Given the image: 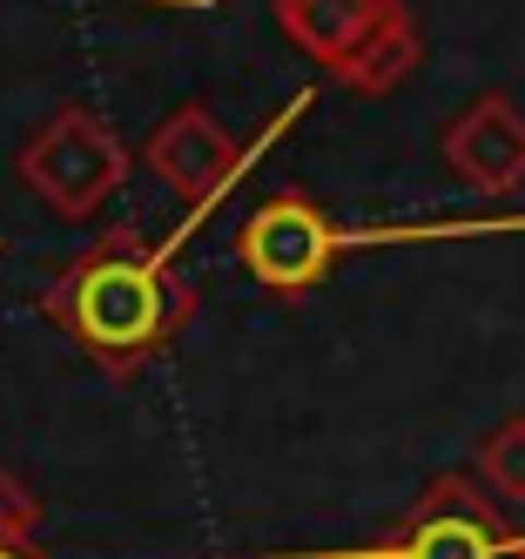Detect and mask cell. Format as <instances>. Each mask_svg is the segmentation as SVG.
I'll list each match as a JSON object with an SVG mask.
<instances>
[{
    "label": "cell",
    "instance_id": "1",
    "mask_svg": "<svg viewBox=\"0 0 525 559\" xmlns=\"http://www.w3.org/2000/svg\"><path fill=\"white\" fill-rule=\"evenodd\" d=\"M195 229H176L162 243H135V236H108L102 250H88L74 270L55 276L48 290V317L88 350L108 371H135L148 350H162L182 317H189V290L169 284V263Z\"/></svg>",
    "mask_w": 525,
    "mask_h": 559
},
{
    "label": "cell",
    "instance_id": "2",
    "mask_svg": "<svg viewBox=\"0 0 525 559\" xmlns=\"http://www.w3.org/2000/svg\"><path fill=\"white\" fill-rule=\"evenodd\" d=\"M276 27L357 95H391L425 55L404 0H276Z\"/></svg>",
    "mask_w": 525,
    "mask_h": 559
},
{
    "label": "cell",
    "instance_id": "3",
    "mask_svg": "<svg viewBox=\"0 0 525 559\" xmlns=\"http://www.w3.org/2000/svg\"><path fill=\"white\" fill-rule=\"evenodd\" d=\"M297 115H310V88L283 102V108L270 115V122H263V135H256V142H236V135L216 122V115L202 108V102H182V108L169 115V122H162V129L148 135L142 163H148V176H155L162 189H169L189 216H210V210L223 203V195L236 189V176L250 169V163H256V155H263L276 135H290Z\"/></svg>",
    "mask_w": 525,
    "mask_h": 559
},
{
    "label": "cell",
    "instance_id": "4",
    "mask_svg": "<svg viewBox=\"0 0 525 559\" xmlns=\"http://www.w3.org/2000/svg\"><path fill=\"white\" fill-rule=\"evenodd\" d=\"M14 169L55 216L88 223L121 189V176H129V148H121L115 129L95 122L88 108H61V115H48V122L27 135V148L14 155Z\"/></svg>",
    "mask_w": 525,
    "mask_h": 559
},
{
    "label": "cell",
    "instance_id": "5",
    "mask_svg": "<svg viewBox=\"0 0 525 559\" xmlns=\"http://www.w3.org/2000/svg\"><path fill=\"white\" fill-rule=\"evenodd\" d=\"M323 559H525V533L499 519V499H485L472 478L444 472L418 492L404 526L384 546L363 552H323Z\"/></svg>",
    "mask_w": 525,
    "mask_h": 559
},
{
    "label": "cell",
    "instance_id": "6",
    "mask_svg": "<svg viewBox=\"0 0 525 559\" xmlns=\"http://www.w3.org/2000/svg\"><path fill=\"white\" fill-rule=\"evenodd\" d=\"M236 257H242V270H250L263 290L303 297L337 263V223L323 216L310 195L283 189V195H270V203L250 210V223H242V236H236Z\"/></svg>",
    "mask_w": 525,
    "mask_h": 559
},
{
    "label": "cell",
    "instance_id": "7",
    "mask_svg": "<svg viewBox=\"0 0 525 559\" xmlns=\"http://www.w3.org/2000/svg\"><path fill=\"white\" fill-rule=\"evenodd\" d=\"M444 163L478 195H512L525 182V115L505 95H478L452 129H444Z\"/></svg>",
    "mask_w": 525,
    "mask_h": 559
},
{
    "label": "cell",
    "instance_id": "8",
    "mask_svg": "<svg viewBox=\"0 0 525 559\" xmlns=\"http://www.w3.org/2000/svg\"><path fill=\"white\" fill-rule=\"evenodd\" d=\"M478 486L499 492L505 506L525 499V418H505V425L478 445Z\"/></svg>",
    "mask_w": 525,
    "mask_h": 559
},
{
    "label": "cell",
    "instance_id": "9",
    "mask_svg": "<svg viewBox=\"0 0 525 559\" xmlns=\"http://www.w3.org/2000/svg\"><path fill=\"white\" fill-rule=\"evenodd\" d=\"M34 533H40V499L21 486L8 465H0V546L34 552Z\"/></svg>",
    "mask_w": 525,
    "mask_h": 559
},
{
    "label": "cell",
    "instance_id": "10",
    "mask_svg": "<svg viewBox=\"0 0 525 559\" xmlns=\"http://www.w3.org/2000/svg\"><path fill=\"white\" fill-rule=\"evenodd\" d=\"M0 559H34V552H21V546H0Z\"/></svg>",
    "mask_w": 525,
    "mask_h": 559
}]
</instances>
